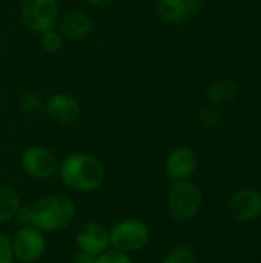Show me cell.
<instances>
[{
	"label": "cell",
	"mask_w": 261,
	"mask_h": 263,
	"mask_svg": "<svg viewBox=\"0 0 261 263\" xmlns=\"http://www.w3.org/2000/svg\"><path fill=\"white\" fill-rule=\"evenodd\" d=\"M57 174L68 190L80 194H89L103 185L106 171L102 160L94 154L75 151L60 160Z\"/></svg>",
	"instance_id": "cell-1"
},
{
	"label": "cell",
	"mask_w": 261,
	"mask_h": 263,
	"mask_svg": "<svg viewBox=\"0 0 261 263\" xmlns=\"http://www.w3.org/2000/svg\"><path fill=\"white\" fill-rule=\"evenodd\" d=\"M77 208L66 194H49L31 205V227L43 234L58 233L68 228L75 219Z\"/></svg>",
	"instance_id": "cell-2"
},
{
	"label": "cell",
	"mask_w": 261,
	"mask_h": 263,
	"mask_svg": "<svg viewBox=\"0 0 261 263\" xmlns=\"http://www.w3.org/2000/svg\"><path fill=\"white\" fill-rule=\"evenodd\" d=\"M166 208L172 220L186 223L194 220L203 208V193L192 180L172 182L166 196Z\"/></svg>",
	"instance_id": "cell-3"
},
{
	"label": "cell",
	"mask_w": 261,
	"mask_h": 263,
	"mask_svg": "<svg viewBox=\"0 0 261 263\" xmlns=\"http://www.w3.org/2000/svg\"><path fill=\"white\" fill-rule=\"evenodd\" d=\"M149 240L151 230L140 219H123L109 228L111 248L126 254H134L145 250Z\"/></svg>",
	"instance_id": "cell-4"
},
{
	"label": "cell",
	"mask_w": 261,
	"mask_h": 263,
	"mask_svg": "<svg viewBox=\"0 0 261 263\" xmlns=\"http://www.w3.org/2000/svg\"><path fill=\"white\" fill-rule=\"evenodd\" d=\"M60 17L58 0H23L20 18L31 32L42 34L57 26Z\"/></svg>",
	"instance_id": "cell-5"
},
{
	"label": "cell",
	"mask_w": 261,
	"mask_h": 263,
	"mask_svg": "<svg viewBox=\"0 0 261 263\" xmlns=\"http://www.w3.org/2000/svg\"><path fill=\"white\" fill-rule=\"evenodd\" d=\"M58 157L52 149L43 145L28 146L20 156V166L23 173L37 180H48L58 171Z\"/></svg>",
	"instance_id": "cell-6"
},
{
	"label": "cell",
	"mask_w": 261,
	"mask_h": 263,
	"mask_svg": "<svg viewBox=\"0 0 261 263\" xmlns=\"http://www.w3.org/2000/svg\"><path fill=\"white\" fill-rule=\"evenodd\" d=\"M14 259L20 263H37L43 259L48 243L42 231L34 227H22L11 237Z\"/></svg>",
	"instance_id": "cell-7"
},
{
	"label": "cell",
	"mask_w": 261,
	"mask_h": 263,
	"mask_svg": "<svg viewBox=\"0 0 261 263\" xmlns=\"http://www.w3.org/2000/svg\"><path fill=\"white\" fill-rule=\"evenodd\" d=\"M231 219L240 223H249L261 217V191L252 186L235 190L226 203Z\"/></svg>",
	"instance_id": "cell-8"
},
{
	"label": "cell",
	"mask_w": 261,
	"mask_h": 263,
	"mask_svg": "<svg viewBox=\"0 0 261 263\" xmlns=\"http://www.w3.org/2000/svg\"><path fill=\"white\" fill-rule=\"evenodd\" d=\"M43 109L51 120L60 125H71L77 122L82 114L80 102L69 92L51 94L45 99Z\"/></svg>",
	"instance_id": "cell-9"
},
{
	"label": "cell",
	"mask_w": 261,
	"mask_h": 263,
	"mask_svg": "<svg viewBox=\"0 0 261 263\" xmlns=\"http://www.w3.org/2000/svg\"><path fill=\"white\" fill-rule=\"evenodd\" d=\"M75 245L77 250L98 257L111 248L109 228L100 222H86L77 230Z\"/></svg>",
	"instance_id": "cell-10"
},
{
	"label": "cell",
	"mask_w": 261,
	"mask_h": 263,
	"mask_svg": "<svg viewBox=\"0 0 261 263\" xmlns=\"http://www.w3.org/2000/svg\"><path fill=\"white\" fill-rule=\"evenodd\" d=\"M197 168H198V157L191 146L174 148L168 154L165 162L166 176L172 182L191 180V177L197 173Z\"/></svg>",
	"instance_id": "cell-11"
},
{
	"label": "cell",
	"mask_w": 261,
	"mask_h": 263,
	"mask_svg": "<svg viewBox=\"0 0 261 263\" xmlns=\"http://www.w3.org/2000/svg\"><path fill=\"white\" fill-rule=\"evenodd\" d=\"M55 28L65 40H82L92 32L94 20L91 14L83 9H69L58 17Z\"/></svg>",
	"instance_id": "cell-12"
},
{
	"label": "cell",
	"mask_w": 261,
	"mask_h": 263,
	"mask_svg": "<svg viewBox=\"0 0 261 263\" xmlns=\"http://www.w3.org/2000/svg\"><path fill=\"white\" fill-rule=\"evenodd\" d=\"M240 94V86L232 79H218L208 85L206 99L211 106H223L232 103Z\"/></svg>",
	"instance_id": "cell-13"
},
{
	"label": "cell",
	"mask_w": 261,
	"mask_h": 263,
	"mask_svg": "<svg viewBox=\"0 0 261 263\" xmlns=\"http://www.w3.org/2000/svg\"><path fill=\"white\" fill-rule=\"evenodd\" d=\"M157 11L160 18L169 25H180L191 18L185 0H158Z\"/></svg>",
	"instance_id": "cell-14"
},
{
	"label": "cell",
	"mask_w": 261,
	"mask_h": 263,
	"mask_svg": "<svg viewBox=\"0 0 261 263\" xmlns=\"http://www.w3.org/2000/svg\"><path fill=\"white\" fill-rule=\"evenodd\" d=\"M22 202L17 191L8 185L0 183V225L12 222Z\"/></svg>",
	"instance_id": "cell-15"
},
{
	"label": "cell",
	"mask_w": 261,
	"mask_h": 263,
	"mask_svg": "<svg viewBox=\"0 0 261 263\" xmlns=\"http://www.w3.org/2000/svg\"><path fill=\"white\" fill-rule=\"evenodd\" d=\"M162 263H197V254L192 247L182 243L174 247Z\"/></svg>",
	"instance_id": "cell-16"
},
{
	"label": "cell",
	"mask_w": 261,
	"mask_h": 263,
	"mask_svg": "<svg viewBox=\"0 0 261 263\" xmlns=\"http://www.w3.org/2000/svg\"><path fill=\"white\" fill-rule=\"evenodd\" d=\"M38 39H40V45L43 48V51L49 52V54H55L58 52L62 48H63V35L58 32L57 28H52V29H48L42 34H38Z\"/></svg>",
	"instance_id": "cell-17"
},
{
	"label": "cell",
	"mask_w": 261,
	"mask_h": 263,
	"mask_svg": "<svg viewBox=\"0 0 261 263\" xmlns=\"http://www.w3.org/2000/svg\"><path fill=\"white\" fill-rule=\"evenodd\" d=\"M43 105H45V99L37 91H28L22 94L18 99V108L26 114L38 112L40 109H43Z\"/></svg>",
	"instance_id": "cell-18"
},
{
	"label": "cell",
	"mask_w": 261,
	"mask_h": 263,
	"mask_svg": "<svg viewBox=\"0 0 261 263\" xmlns=\"http://www.w3.org/2000/svg\"><path fill=\"white\" fill-rule=\"evenodd\" d=\"M220 120H222V114H220L218 108H215V106H211L209 105L208 108H205V109L200 111L198 122H200L202 128H205V129H214V128H217L218 123H220Z\"/></svg>",
	"instance_id": "cell-19"
},
{
	"label": "cell",
	"mask_w": 261,
	"mask_h": 263,
	"mask_svg": "<svg viewBox=\"0 0 261 263\" xmlns=\"http://www.w3.org/2000/svg\"><path fill=\"white\" fill-rule=\"evenodd\" d=\"M95 263H134V260H132L131 254L109 248L108 251H105L103 254H100L97 257Z\"/></svg>",
	"instance_id": "cell-20"
},
{
	"label": "cell",
	"mask_w": 261,
	"mask_h": 263,
	"mask_svg": "<svg viewBox=\"0 0 261 263\" xmlns=\"http://www.w3.org/2000/svg\"><path fill=\"white\" fill-rule=\"evenodd\" d=\"M14 251H12V243L11 237L0 231V263H14Z\"/></svg>",
	"instance_id": "cell-21"
},
{
	"label": "cell",
	"mask_w": 261,
	"mask_h": 263,
	"mask_svg": "<svg viewBox=\"0 0 261 263\" xmlns=\"http://www.w3.org/2000/svg\"><path fill=\"white\" fill-rule=\"evenodd\" d=\"M14 222H17L18 228L22 227H31V205L29 206H20Z\"/></svg>",
	"instance_id": "cell-22"
},
{
	"label": "cell",
	"mask_w": 261,
	"mask_h": 263,
	"mask_svg": "<svg viewBox=\"0 0 261 263\" xmlns=\"http://www.w3.org/2000/svg\"><path fill=\"white\" fill-rule=\"evenodd\" d=\"M185 2H186L189 17H197L205 8V0H185Z\"/></svg>",
	"instance_id": "cell-23"
},
{
	"label": "cell",
	"mask_w": 261,
	"mask_h": 263,
	"mask_svg": "<svg viewBox=\"0 0 261 263\" xmlns=\"http://www.w3.org/2000/svg\"><path fill=\"white\" fill-rule=\"evenodd\" d=\"M95 260H97L95 256L88 254V253L80 251V250H77V251L72 254V259H71V262L72 263H95Z\"/></svg>",
	"instance_id": "cell-24"
},
{
	"label": "cell",
	"mask_w": 261,
	"mask_h": 263,
	"mask_svg": "<svg viewBox=\"0 0 261 263\" xmlns=\"http://www.w3.org/2000/svg\"><path fill=\"white\" fill-rule=\"evenodd\" d=\"M85 2L91 6H95V8H106V6L112 5L115 0H85Z\"/></svg>",
	"instance_id": "cell-25"
}]
</instances>
